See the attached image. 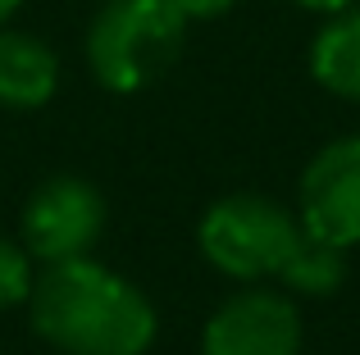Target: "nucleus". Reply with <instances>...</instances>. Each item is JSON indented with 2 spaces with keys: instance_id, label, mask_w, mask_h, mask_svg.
<instances>
[{
  "instance_id": "1",
  "label": "nucleus",
  "mask_w": 360,
  "mask_h": 355,
  "mask_svg": "<svg viewBox=\"0 0 360 355\" xmlns=\"http://www.w3.org/2000/svg\"><path fill=\"white\" fill-rule=\"evenodd\" d=\"M27 305L32 328L64 355H146L160 333L141 287L87 255L46 264Z\"/></svg>"
},
{
  "instance_id": "2",
  "label": "nucleus",
  "mask_w": 360,
  "mask_h": 355,
  "mask_svg": "<svg viewBox=\"0 0 360 355\" xmlns=\"http://www.w3.org/2000/svg\"><path fill=\"white\" fill-rule=\"evenodd\" d=\"M196 246L233 283H260V278L288 283L310 246V232L274 196L233 192L201 214Z\"/></svg>"
},
{
  "instance_id": "3",
  "label": "nucleus",
  "mask_w": 360,
  "mask_h": 355,
  "mask_svg": "<svg viewBox=\"0 0 360 355\" xmlns=\"http://www.w3.org/2000/svg\"><path fill=\"white\" fill-rule=\"evenodd\" d=\"M187 18L174 0H105L87 27V69L115 96L160 82L178 64Z\"/></svg>"
},
{
  "instance_id": "4",
  "label": "nucleus",
  "mask_w": 360,
  "mask_h": 355,
  "mask_svg": "<svg viewBox=\"0 0 360 355\" xmlns=\"http://www.w3.org/2000/svg\"><path fill=\"white\" fill-rule=\"evenodd\" d=\"M105 232V196L87 182V178H46L23 205L18 219V237H23L27 255L41 264H60V260H78L96 246Z\"/></svg>"
},
{
  "instance_id": "5",
  "label": "nucleus",
  "mask_w": 360,
  "mask_h": 355,
  "mask_svg": "<svg viewBox=\"0 0 360 355\" xmlns=\"http://www.w3.org/2000/svg\"><path fill=\"white\" fill-rule=\"evenodd\" d=\"M297 201V219L315 241L360 246V137H338L306 164Z\"/></svg>"
},
{
  "instance_id": "6",
  "label": "nucleus",
  "mask_w": 360,
  "mask_h": 355,
  "mask_svg": "<svg viewBox=\"0 0 360 355\" xmlns=\"http://www.w3.org/2000/svg\"><path fill=\"white\" fill-rule=\"evenodd\" d=\"M201 355H301V314L283 292H238L205 319Z\"/></svg>"
},
{
  "instance_id": "7",
  "label": "nucleus",
  "mask_w": 360,
  "mask_h": 355,
  "mask_svg": "<svg viewBox=\"0 0 360 355\" xmlns=\"http://www.w3.org/2000/svg\"><path fill=\"white\" fill-rule=\"evenodd\" d=\"M60 91V55L32 32L0 27V105L41 109Z\"/></svg>"
},
{
  "instance_id": "8",
  "label": "nucleus",
  "mask_w": 360,
  "mask_h": 355,
  "mask_svg": "<svg viewBox=\"0 0 360 355\" xmlns=\"http://www.w3.org/2000/svg\"><path fill=\"white\" fill-rule=\"evenodd\" d=\"M310 78L338 100H360V0L324 14L310 41Z\"/></svg>"
},
{
  "instance_id": "9",
  "label": "nucleus",
  "mask_w": 360,
  "mask_h": 355,
  "mask_svg": "<svg viewBox=\"0 0 360 355\" xmlns=\"http://www.w3.org/2000/svg\"><path fill=\"white\" fill-rule=\"evenodd\" d=\"M32 255H27L23 241H9L0 237V310H18V305H27V296H32Z\"/></svg>"
},
{
  "instance_id": "10",
  "label": "nucleus",
  "mask_w": 360,
  "mask_h": 355,
  "mask_svg": "<svg viewBox=\"0 0 360 355\" xmlns=\"http://www.w3.org/2000/svg\"><path fill=\"white\" fill-rule=\"evenodd\" d=\"M174 5L187 23H205V18H224L238 0H174Z\"/></svg>"
},
{
  "instance_id": "11",
  "label": "nucleus",
  "mask_w": 360,
  "mask_h": 355,
  "mask_svg": "<svg viewBox=\"0 0 360 355\" xmlns=\"http://www.w3.org/2000/svg\"><path fill=\"white\" fill-rule=\"evenodd\" d=\"M292 5L310 9V14H333V9H347V5H356V0H292Z\"/></svg>"
},
{
  "instance_id": "12",
  "label": "nucleus",
  "mask_w": 360,
  "mask_h": 355,
  "mask_svg": "<svg viewBox=\"0 0 360 355\" xmlns=\"http://www.w3.org/2000/svg\"><path fill=\"white\" fill-rule=\"evenodd\" d=\"M18 5H23V0H0V27H5L9 18L18 14Z\"/></svg>"
}]
</instances>
